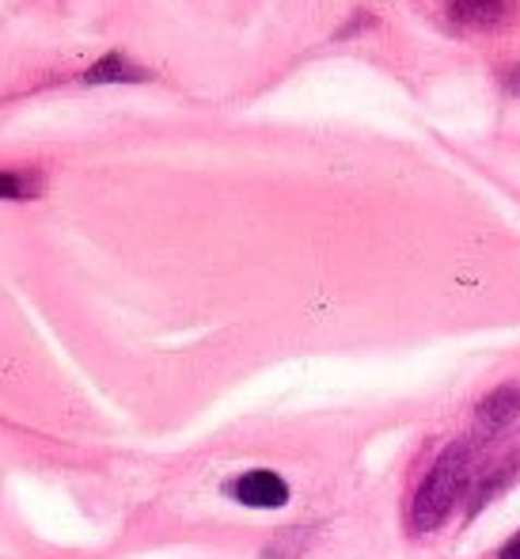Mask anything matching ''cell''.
<instances>
[{"label": "cell", "instance_id": "6da1fadb", "mask_svg": "<svg viewBox=\"0 0 520 559\" xmlns=\"http://www.w3.org/2000/svg\"><path fill=\"white\" fill-rule=\"evenodd\" d=\"M471 487V449L463 442L448 445L433 461L430 476L422 479L414 502H411V525L414 533H433L452 518V510L463 502Z\"/></svg>", "mask_w": 520, "mask_h": 559}, {"label": "cell", "instance_id": "7a4b0ae2", "mask_svg": "<svg viewBox=\"0 0 520 559\" xmlns=\"http://www.w3.org/2000/svg\"><path fill=\"white\" fill-rule=\"evenodd\" d=\"M448 20L463 31H506L520 20V0H448Z\"/></svg>", "mask_w": 520, "mask_h": 559}, {"label": "cell", "instance_id": "3957f363", "mask_svg": "<svg viewBox=\"0 0 520 559\" xmlns=\"http://www.w3.org/2000/svg\"><path fill=\"white\" fill-rule=\"evenodd\" d=\"M225 491L232 495L235 502L255 507V510H278L289 502V484L278 476V472H266V468L243 472V476L228 479Z\"/></svg>", "mask_w": 520, "mask_h": 559}, {"label": "cell", "instance_id": "277c9868", "mask_svg": "<svg viewBox=\"0 0 520 559\" xmlns=\"http://www.w3.org/2000/svg\"><path fill=\"white\" fill-rule=\"evenodd\" d=\"M137 81H153V73H148L145 66H133L130 53H122V50L104 53V58L81 76V84H88V88H96V84H137Z\"/></svg>", "mask_w": 520, "mask_h": 559}, {"label": "cell", "instance_id": "5b68a950", "mask_svg": "<svg viewBox=\"0 0 520 559\" xmlns=\"http://www.w3.org/2000/svg\"><path fill=\"white\" fill-rule=\"evenodd\" d=\"M517 415H520V389H498L494 396H486L483 404H479V423H483V430H491V435L506 430Z\"/></svg>", "mask_w": 520, "mask_h": 559}, {"label": "cell", "instance_id": "8992f818", "mask_svg": "<svg viewBox=\"0 0 520 559\" xmlns=\"http://www.w3.org/2000/svg\"><path fill=\"white\" fill-rule=\"evenodd\" d=\"M0 194L12 199H38L43 194V176L38 171H4L0 176Z\"/></svg>", "mask_w": 520, "mask_h": 559}, {"label": "cell", "instance_id": "52a82bcc", "mask_svg": "<svg viewBox=\"0 0 520 559\" xmlns=\"http://www.w3.org/2000/svg\"><path fill=\"white\" fill-rule=\"evenodd\" d=\"M501 84H506L509 96H520V66L506 69V73H501Z\"/></svg>", "mask_w": 520, "mask_h": 559}, {"label": "cell", "instance_id": "ba28073f", "mask_svg": "<svg viewBox=\"0 0 520 559\" xmlns=\"http://www.w3.org/2000/svg\"><path fill=\"white\" fill-rule=\"evenodd\" d=\"M498 559H520V533H517L513 540H506V545H501Z\"/></svg>", "mask_w": 520, "mask_h": 559}]
</instances>
